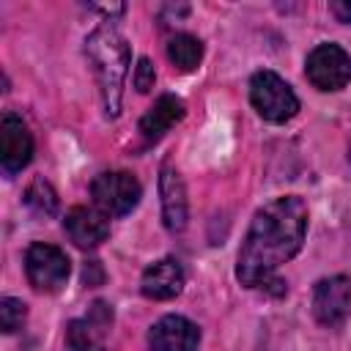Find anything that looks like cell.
Segmentation results:
<instances>
[{
	"label": "cell",
	"mask_w": 351,
	"mask_h": 351,
	"mask_svg": "<svg viewBox=\"0 0 351 351\" xmlns=\"http://www.w3.org/2000/svg\"><path fill=\"white\" fill-rule=\"evenodd\" d=\"M307 206L296 195H282L261 206L250 222L236 258V277L247 288L266 285L271 274L291 261L304 241Z\"/></svg>",
	"instance_id": "cell-1"
},
{
	"label": "cell",
	"mask_w": 351,
	"mask_h": 351,
	"mask_svg": "<svg viewBox=\"0 0 351 351\" xmlns=\"http://www.w3.org/2000/svg\"><path fill=\"white\" fill-rule=\"evenodd\" d=\"M85 55L96 74L104 112L110 118H115L121 112V99H123V80H126V69H129V44L112 25H99L85 41Z\"/></svg>",
	"instance_id": "cell-2"
},
{
	"label": "cell",
	"mask_w": 351,
	"mask_h": 351,
	"mask_svg": "<svg viewBox=\"0 0 351 351\" xmlns=\"http://www.w3.org/2000/svg\"><path fill=\"white\" fill-rule=\"evenodd\" d=\"M250 101L269 123H285L299 112V99L291 85L274 71H255L250 80Z\"/></svg>",
	"instance_id": "cell-3"
},
{
	"label": "cell",
	"mask_w": 351,
	"mask_h": 351,
	"mask_svg": "<svg viewBox=\"0 0 351 351\" xmlns=\"http://www.w3.org/2000/svg\"><path fill=\"white\" fill-rule=\"evenodd\" d=\"M140 181L126 173V170H110V173H99L90 184V197L96 203L99 211H104L107 217H123L129 214L137 203H140Z\"/></svg>",
	"instance_id": "cell-4"
},
{
	"label": "cell",
	"mask_w": 351,
	"mask_h": 351,
	"mask_svg": "<svg viewBox=\"0 0 351 351\" xmlns=\"http://www.w3.org/2000/svg\"><path fill=\"white\" fill-rule=\"evenodd\" d=\"M69 271H71V263H69V258L60 247L44 244V241H36V244L27 247L25 274H27V280L36 291H44V293L60 291L69 280Z\"/></svg>",
	"instance_id": "cell-5"
},
{
	"label": "cell",
	"mask_w": 351,
	"mask_h": 351,
	"mask_svg": "<svg viewBox=\"0 0 351 351\" xmlns=\"http://www.w3.org/2000/svg\"><path fill=\"white\" fill-rule=\"evenodd\" d=\"M304 74L318 90H340L351 80V58L337 44H318L304 60Z\"/></svg>",
	"instance_id": "cell-6"
},
{
	"label": "cell",
	"mask_w": 351,
	"mask_h": 351,
	"mask_svg": "<svg viewBox=\"0 0 351 351\" xmlns=\"http://www.w3.org/2000/svg\"><path fill=\"white\" fill-rule=\"evenodd\" d=\"M351 313V280L343 274L326 277L313 291V315L324 326H340Z\"/></svg>",
	"instance_id": "cell-7"
},
{
	"label": "cell",
	"mask_w": 351,
	"mask_h": 351,
	"mask_svg": "<svg viewBox=\"0 0 351 351\" xmlns=\"http://www.w3.org/2000/svg\"><path fill=\"white\" fill-rule=\"evenodd\" d=\"M33 156V137L16 112H3L0 121V162L5 176H16Z\"/></svg>",
	"instance_id": "cell-8"
},
{
	"label": "cell",
	"mask_w": 351,
	"mask_h": 351,
	"mask_svg": "<svg viewBox=\"0 0 351 351\" xmlns=\"http://www.w3.org/2000/svg\"><path fill=\"white\" fill-rule=\"evenodd\" d=\"M200 329L184 315H165L148 332L151 351H197Z\"/></svg>",
	"instance_id": "cell-9"
},
{
	"label": "cell",
	"mask_w": 351,
	"mask_h": 351,
	"mask_svg": "<svg viewBox=\"0 0 351 351\" xmlns=\"http://www.w3.org/2000/svg\"><path fill=\"white\" fill-rule=\"evenodd\" d=\"M63 228L69 233V239L82 247V250H93L99 247L107 236H110V222L107 214L99 208H88V206H74L66 211Z\"/></svg>",
	"instance_id": "cell-10"
},
{
	"label": "cell",
	"mask_w": 351,
	"mask_h": 351,
	"mask_svg": "<svg viewBox=\"0 0 351 351\" xmlns=\"http://www.w3.org/2000/svg\"><path fill=\"white\" fill-rule=\"evenodd\" d=\"M112 321V310L104 302H96L90 307V315L71 321L66 329V351H104L101 335Z\"/></svg>",
	"instance_id": "cell-11"
},
{
	"label": "cell",
	"mask_w": 351,
	"mask_h": 351,
	"mask_svg": "<svg viewBox=\"0 0 351 351\" xmlns=\"http://www.w3.org/2000/svg\"><path fill=\"white\" fill-rule=\"evenodd\" d=\"M184 288V269L176 258H162V261H154L143 277H140V291L143 296L154 299V302H165V299H173L178 296Z\"/></svg>",
	"instance_id": "cell-12"
},
{
	"label": "cell",
	"mask_w": 351,
	"mask_h": 351,
	"mask_svg": "<svg viewBox=\"0 0 351 351\" xmlns=\"http://www.w3.org/2000/svg\"><path fill=\"white\" fill-rule=\"evenodd\" d=\"M159 195H162V219L170 233H181L186 228V189L173 165L162 167L159 176Z\"/></svg>",
	"instance_id": "cell-13"
},
{
	"label": "cell",
	"mask_w": 351,
	"mask_h": 351,
	"mask_svg": "<svg viewBox=\"0 0 351 351\" xmlns=\"http://www.w3.org/2000/svg\"><path fill=\"white\" fill-rule=\"evenodd\" d=\"M184 118V101L178 99V96H173V93H162L151 107H148V112L140 118V134L148 140V143H154V140H159L165 132H170L178 121Z\"/></svg>",
	"instance_id": "cell-14"
},
{
	"label": "cell",
	"mask_w": 351,
	"mask_h": 351,
	"mask_svg": "<svg viewBox=\"0 0 351 351\" xmlns=\"http://www.w3.org/2000/svg\"><path fill=\"white\" fill-rule=\"evenodd\" d=\"M167 58L178 71H195L203 60V44L189 33H176L167 41Z\"/></svg>",
	"instance_id": "cell-15"
},
{
	"label": "cell",
	"mask_w": 351,
	"mask_h": 351,
	"mask_svg": "<svg viewBox=\"0 0 351 351\" xmlns=\"http://www.w3.org/2000/svg\"><path fill=\"white\" fill-rule=\"evenodd\" d=\"M25 203H27L36 214H55V208H58V195H55V189H52L44 178H36V181L27 186V192H25Z\"/></svg>",
	"instance_id": "cell-16"
},
{
	"label": "cell",
	"mask_w": 351,
	"mask_h": 351,
	"mask_svg": "<svg viewBox=\"0 0 351 351\" xmlns=\"http://www.w3.org/2000/svg\"><path fill=\"white\" fill-rule=\"evenodd\" d=\"M25 318H27V307H25V302L22 299H14V296H5L3 302H0V326H3V332H16L22 324H25Z\"/></svg>",
	"instance_id": "cell-17"
},
{
	"label": "cell",
	"mask_w": 351,
	"mask_h": 351,
	"mask_svg": "<svg viewBox=\"0 0 351 351\" xmlns=\"http://www.w3.org/2000/svg\"><path fill=\"white\" fill-rule=\"evenodd\" d=\"M132 82H134V88H137L140 93H148V90L154 88V82H156V71H154V66H151L148 58H140V60H137L134 74H132Z\"/></svg>",
	"instance_id": "cell-18"
},
{
	"label": "cell",
	"mask_w": 351,
	"mask_h": 351,
	"mask_svg": "<svg viewBox=\"0 0 351 351\" xmlns=\"http://www.w3.org/2000/svg\"><path fill=\"white\" fill-rule=\"evenodd\" d=\"M329 8L340 22H351V0H335Z\"/></svg>",
	"instance_id": "cell-19"
},
{
	"label": "cell",
	"mask_w": 351,
	"mask_h": 351,
	"mask_svg": "<svg viewBox=\"0 0 351 351\" xmlns=\"http://www.w3.org/2000/svg\"><path fill=\"white\" fill-rule=\"evenodd\" d=\"M348 159H351V143H348Z\"/></svg>",
	"instance_id": "cell-20"
}]
</instances>
